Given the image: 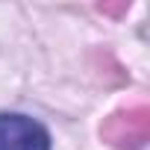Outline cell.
<instances>
[{"label":"cell","mask_w":150,"mask_h":150,"mask_svg":"<svg viewBox=\"0 0 150 150\" xmlns=\"http://www.w3.org/2000/svg\"><path fill=\"white\" fill-rule=\"evenodd\" d=\"M0 150H50V135L27 115H0Z\"/></svg>","instance_id":"obj_1"},{"label":"cell","mask_w":150,"mask_h":150,"mask_svg":"<svg viewBox=\"0 0 150 150\" xmlns=\"http://www.w3.org/2000/svg\"><path fill=\"white\" fill-rule=\"evenodd\" d=\"M147 132H150V112L144 106L118 112L103 124V135L115 147H141L147 141Z\"/></svg>","instance_id":"obj_2"},{"label":"cell","mask_w":150,"mask_h":150,"mask_svg":"<svg viewBox=\"0 0 150 150\" xmlns=\"http://www.w3.org/2000/svg\"><path fill=\"white\" fill-rule=\"evenodd\" d=\"M103 12H112V15H121V12H127V3H118V6H100Z\"/></svg>","instance_id":"obj_3"}]
</instances>
